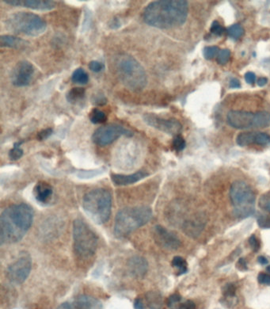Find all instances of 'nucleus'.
I'll return each mask as SVG.
<instances>
[{
	"label": "nucleus",
	"instance_id": "1",
	"mask_svg": "<svg viewBox=\"0 0 270 309\" xmlns=\"http://www.w3.org/2000/svg\"><path fill=\"white\" fill-rule=\"evenodd\" d=\"M189 5L185 0H160L151 2L143 13L148 25L167 29L178 27L186 21Z\"/></svg>",
	"mask_w": 270,
	"mask_h": 309
},
{
	"label": "nucleus",
	"instance_id": "2",
	"mask_svg": "<svg viewBox=\"0 0 270 309\" xmlns=\"http://www.w3.org/2000/svg\"><path fill=\"white\" fill-rule=\"evenodd\" d=\"M33 210L26 204H17L3 210L0 216V243H16L22 239L33 221Z\"/></svg>",
	"mask_w": 270,
	"mask_h": 309
},
{
	"label": "nucleus",
	"instance_id": "3",
	"mask_svg": "<svg viewBox=\"0 0 270 309\" xmlns=\"http://www.w3.org/2000/svg\"><path fill=\"white\" fill-rule=\"evenodd\" d=\"M152 217V210L148 206L127 207L116 214L114 223V234L118 238L127 237L133 231L149 222Z\"/></svg>",
	"mask_w": 270,
	"mask_h": 309
},
{
	"label": "nucleus",
	"instance_id": "4",
	"mask_svg": "<svg viewBox=\"0 0 270 309\" xmlns=\"http://www.w3.org/2000/svg\"><path fill=\"white\" fill-rule=\"evenodd\" d=\"M116 71L121 83L129 89L139 92L145 88L148 78L145 70L134 57L121 55L116 60Z\"/></svg>",
	"mask_w": 270,
	"mask_h": 309
},
{
	"label": "nucleus",
	"instance_id": "5",
	"mask_svg": "<svg viewBox=\"0 0 270 309\" xmlns=\"http://www.w3.org/2000/svg\"><path fill=\"white\" fill-rule=\"evenodd\" d=\"M83 207L87 215L94 222L105 224L110 219L111 214V193L101 188L90 191L83 197Z\"/></svg>",
	"mask_w": 270,
	"mask_h": 309
},
{
	"label": "nucleus",
	"instance_id": "6",
	"mask_svg": "<svg viewBox=\"0 0 270 309\" xmlns=\"http://www.w3.org/2000/svg\"><path fill=\"white\" fill-rule=\"evenodd\" d=\"M6 28L18 34L37 37L45 33L47 24L39 15L30 12H17L6 19Z\"/></svg>",
	"mask_w": 270,
	"mask_h": 309
},
{
	"label": "nucleus",
	"instance_id": "7",
	"mask_svg": "<svg viewBox=\"0 0 270 309\" xmlns=\"http://www.w3.org/2000/svg\"><path fill=\"white\" fill-rule=\"evenodd\" d=\"M230 197L235 207L233 214L235 217L247 218L254 214L255 194L248 183L236 181L231 185Z\"/></svg>",
	"mask_w": 270,
	"mask_h": 309
},
{
	"label": "nucleus",
	"instance_id": "8",
	"mask_svg": "<svg viewBox=\"0 0 270 309\" xmlns=\"http://www.w3.org/2000/svg\"><path fill=\"white\" fill-rule=\"evenodd\" d=\"M74 250L82 259H88L95 254L98 239L94 231L83 220L77 219L73 224Z\"/></svg>",
	"mask_w": 270,
	"mask_h": 309
},
{
	"label": "nucleus",
	"instance_id": "9",
	"mask_svg": "<svg viewBox=\"0 0 270 309\" xmlns=\"http://www.w3.org/2000/svg\"><path fill=\"white\" fill-rule=\"evenodd\" d=\"M229 125L236 129L266 128L270 125V114L267 111L254 113L243 110H231L227 114Z\"/></svg>",
	"mask_w": 270,
	"mask_h": 309
},
{
	"label": "nucleus",
	"instance_id": "10",
	"mask_svg": "<svg viewBox=\"0 0 270 309\" xmlns=\"http://www.w3.org/2000/svg\"><path fill=\"white\" fill-rule=\"evenodd\" d=\"M133 135L132 131L123 127L122 125L110 124L102 125L96 129L92 136V141L97 145L103 147L110 145L121 136L130 137Z\"/></svg>",
	"mask_w": 270,
	"mask_h": 309
},
{
	"label": "nucleus",
	"instance_id": "11",
	"mask_svg": "<svg viewBox=\"0 0 270 309\" xmlns=\"http://www.w3.org/2000/svg\"><path fill=\"white\" fill-rule=\"evenodd\" d=\"M31 269V259L24 255L6 269V278L12 284H22L27 279Z\"/></svg>",
	"mask_w": 270,
	"mask_h": 309
},
{
	"label": "nucleus",
	"instance_id": "12",
	"mask_svg": "<svg viewBox=\"0 0 270 309\" xmlns=\"http://www.w3.org/2000/svg\"><path fill=\"white\" fill-rule=\"evenodd\" d=\"M143 120L149 126L168 133L170 135H179L182 125L179 120L175 119H166L154 114H146L143 115Z\"/></svg>",
	"mask_w": 270,
	"mask_h": 309
},
{
	"label": "nucleus",
	"instance_id": "13",
	"mask_svg": "<svg viewBox=\"0 0 270 309\" xmlns=\"http://www.w3.org/2000/svg\"><path fill=\"white\" fill-rule=\"evenodd\" d=\"M35 73V68L27 60H22L13 69L11 82L15 87L29 86Z\"/></svg>",
	"mask_w": 270,
	"mask_h": 309
},
{
	"label": "nucleus",
	"instance_id": "14",
	"mask_svg": "<svg viewBox=\"0 0 270 309\" xmlns=\"http://www.w3.org/2000/svg\"><path fill=\"white\" fill-rule=\"evenodd\" d=\"M153 236L156 243L164 249L175 251L181 246L179 237L161 225L155 227Z\"/></svg>",
	"mask_w": 270,
	"mask_h": 309
},
{
	"label": "nucleus",
	"instance_id": "15",
	"mask_svg": "<svg viewBox=\"0 0 270 309\" xmlns=\"http://www.w3.org/2000/svg\"><path fill=\"white\" fill-rule=\"evenodd\" d=\"M6 4L22 6L36 11H51L56 7V2L49 0H5Z\"/></svg>",
	"mask_w": 270,
	"mask_h": 309
},
{
	"label": "nucleus",
	"instance_id": "16",
	"mask_svg": "<svg viewBox=\"0 0 270 309\" xmlns=\"http://www.w3.org/2000/svg\"><path fill=\"white\" fill-rule=\"evenodd\" d=\"M128 268L132 276L134 278H143L148 271V261L140 256H133L128 261Z\"/></svg>",
	"mask_w": 270,
	"mask_h": 309
},
{
	"label": "nucleus",
	"instance_id": "17",
	"mask_svg": "<svg viewBox=\"0 0 270 309\" xmlns=\"http://www.w3.org/2000/svg\"><path fill=\"white\" fill-rule=\"evenodd\" d=\"M148 175V173L144 172V171H138V172L128 174V175L111 174V179H112V183L117 185V186H127V185L137 183L139 181L146 178Z\"/></svg>",
	"mask_w": 270,
	"mask_h": 309
},
{
	"label": "nucleus",
	"instance_id": "18",
	"mask_svg": "<svg viewBox=\"0 0 270 309\" xmlns=\"http://www.w3.org/2000/svg\"><path fill=\"white\" fill-rule=\"evenodd\" d=\"M53 189L51 185L45 182H39L34 188V196L41 203H47L52 196Z\"/></svg>",
	"mask_w": 270,
	"mask_h": 309
},
{
	"label": "nucleus",
	"instance_id": "19",
	"mask_svg": "<svg viewBox=\"0 0 270 309\" xmlns=\"http://www.w3.org/2000/svg\"><path fill=\"white\" fill-rule=\"evenodd\" d=\"M76 309H102V304L95 297L88 295H80L75 301Z\"/></svg>",
	"mask_w": 270,
	"mask_h": 309
},
{
	"label": "nucleus",
	"instance_id": "20",
	"mask_svg": "<svg viewBox=\"0 0 270 309\" xmlns=\"http://www.w3.org/2000/svg\"><path fill=\"white\" fill-rule=\"evenodd\" d=\"M29 45V42L22 38H17L15 36L2 35L0 37V46L6 48L21 49Z\"/></svg>",
	"mask_w": 270,
	"mask_h": 309
},
{
	"label": "nucleus",
	"instance_id": "21",
	"mask_svg": "<svg viewBox=\"0 0 270 309\" xmlns=\"http://www.w3.org/2000/svg\"><path fill=\"white\" fill-rule=\"evenodd\" d=\"M146 305L149 309H162L163 299L157 291H150L145 294Z\"/></svg>",
	"mask_w": 270,
	"mask_h": 309
},
{
	"label": "nucleus",
	"instance_id": "22",
	"mask_svg": "<svg viewBox=\"0 0 270 309\" xmlns=\"http://www.w3.org/2000/svg\"><path fill=\"white\" fill-rule=\"evenodd\" d=\"M204 228V224L198 220H189L183 224V230L189 237H197Z\"/></svg>",
	"mask_w": 270,
	"mask_h": 309
},
{
	"label": "nucleus",
	"instance_id": "23",
	"mask_svg": "<svg viewBox=\"0 0 270 309\" xmlns=\"http://www.w3.org/2000/svg\"><path fill=\"white\" fill-rule=\"evenodd\" d=\"M86 90L83 87H74L67 93L66 98L68 102L71 104H76L81 102L85 98Z\"/></svg>",
	"mask_w": 270,
	"mask_h": 309
},
{
	"label": "nucleus",
	"instance_id": "24",
	"mask_svg": "<svg viewBox=\"0 0 270 309\" xmlns=\"http://www.w3.org/2000/svg\"><path fill=\"white\" fill-rule=\"evenodd\" d=\"M257 134L256 132H247V133H242L237 136L236 138V143L240 147H246L252 143H256L257 139Z\"/></svg>",
	"mask_w": 270,
	"mask_h": 309
},
{
	"label": "nucleus",
	"instance_id": "25",
	"mask_svg": "<svg viewBox=\"0 0 270 309\" xmlns=\"http://www.w3.org/2000/svg\"><path fill=\"white\" fill-rule=\"evenodd\" d=\"M71 80L73 83H77L80 85H85L89 82V75L84 69L79 68L73 72Z\"/></svg>",
	"mask_w": 270,
	"mask_h": 309
},
{
	"label": "nucleus",
	"instance_id": "26",
	"mask_svg": "<svg viewBox=\"0 0 270 309\" xmlns=\"http://www.w3.org/2000/svg\"><path fill=\"white\" fill-rule=\"evenodd\" d=\"M89 119L93 124H102L107 120L106 114L98 108H94L90 111Z\"/></svg>",
	"mask_w": 270,
	"mask_h": 309
},
{
	"label": "nucleus",
	"instance_id": "27",
	"mask_svg": "<svg viewBox=\"0 0 270 309\" xmlns=\"http://www.w3.org/2000/svg\"><path fill=\"white\" fill-rule=\"evenodd\" d=\"M227 35L233 40H238L244 34V29L240 24H233L226 29Z\"/></svg>",
	"mask_w": 270,
	"mask_h": 309
},
{
	"label": "nucleus",
	"instance_id": "28",
	"mask_svg": "<svg viewBox=\"0 0 270 309\" xmlns=\"http://www.w3.org/2000/svg\"><path fill=\"white\" fill-rule=\"evenodd\" d=\"M172 266L179 270L178 275H181L187 272V263L185 260L180 256H176L173 259Z\"/></svg>",
	"mask_w": 270,
	"mask_h": 309
},
{
	"label": "nucleus",
	"instance_id": "29",
	"mask_svg": "<svg viewBox=\"0 0 270 309\" xmlns=\"http://www.w3.org/2000/svg\"><path fill=\"white\" fill-rule=\"evenodd\" d=\"M22 141L21 142H18L14 144V147L12 149L10 150L9 152V157L12 161H16L19 160V159H21L22 156H23V150L22 149L20 146L22 143Z\"/></svg>",
	"mask_w": 270,
	"mask_h": 309
},
{
	"label": "nucleus",
	"instance_id": "30",
	"mask_svg": "<svg viewBox=\"0 0 270 309\" xmlns=\"http://www.w3.org/2000/svg\"><path fill=\"white\" fill-rule=\"evenodd\" d=\"M172 145L173 148L176 152H181L186 147V142H185L184 137L181 134H179V135L175 136V138L173 140Z\"/></svg>",
	"mask_w": 270,
	"mask_h": 309
},
{
	"label": "nucleus",
	"instance_id": "31",
	"mask_svg": "<svg viewBox=\"0 0 270 309\" xmlns=\"http://www.w3.org/2000/svg\"><path fill=\"white\" fill-rule=\"evenodd\" d=\"M220 51L221 50L217 46H208V47L204 48V51H203V54H204V58L206 60H212V59L215 58L216 56H218Z\"/></svg>",
	"mask_w": 270,
	"mask_h": 309
},
{
	"label": "nucleus",
	"instance_id": "32",
	"mask_svg": "<svg viewBox=\"0 0 270 309\" xmlns=\"http://www.w3.org/2000/svg\"><path fill=\"white\" fill-rule=\"evenodd\" d=\"M230 58H231V51L227 48L221 49L217 56V63L221 65H226Z\"/></svg>",
	"mask_w": 270,
	"mask_h": 309
},
{
	"label": "nucleus",
	"instance_id": "33",
	"mask_svg": "<svg viewBox=\"0 0 270 309\" xmlns=\"http://www.w3.org/2000/svg\"><path fill=\"white\" fill-rule=\"evenodd\" d=\"M256 143L261 146H270V136L268 135L267 133H258L257 139H256Z\"/></svg>",
	"mask_w": 270,
	"mask_h": 309
},
{
	"label": "nucleus",
	"instance_id": "34",
	"mask_svg": "<svg viewBox=\"0 0 270 309\" xmlns=\"http://www.w3.org/2000/svg\"><path fill=\"white\" fill-rule=\"evenodd\" d=\"M211 33H213L214 35L216 36H222L224 33L226 31V29L224 26L220 24V23L217 21H214L212 23V25H211Z\"/></svg>",
	"mask_w": 270,
	"mask_h": 309
},
{
	"label": "nucleus",
	"instance_id": "35",
	"mask_svg": "<svg viewBox=\"0 0 270 309\" xmlns=\"http://www.w3.org/2000/svg\"><path fill=\"white\" fill-rule=\"evenodd\" d=\"M258 205L262 210L270 213V195L269 194L262 195V197H260Z\"/></svg>",
	"mask_w": 270,
	"mask_h": 309
},
{
	"label": "nucleus",
	"instance_id": "36",
	"mask_svg": "<svg viewBox=\"0 0 270 309\" xmlns=\"http://www.w3.org/2000/svg\"><path fill=\"white\" fill-rule=\"evenodd\" d=\"M181 300V296L178 293H175V294H172L169 297L168 300H167V305L170 309H175V308L176 309Z\"/></svg>",
	"mask_w": 270,
	"mask_h": 309
},
{
	"label": "nucleus",
	"instance_id": "37",
	"mask_svg": "<svg viewBox=\"0 0 270 309\" xmlns=\"http://www.w3.org/2000/svg\"><path fill=\"white\" fill-rule=\"evenodd\" d=\"M235 293H236V287L235 285L226 284L224 288H223V294L226 297H235Z\"/></svg>",
	"mask_w": 270,
	"mask_h": 309
},
{
	"label": "nucleus",
	"instance_id": "38",
	"mask_svg": "<svg viewBox=\"0 0 270 309\" xmlns=\"http://www.w3.org/2000/svg\"><path fill=\"white\" fill-rule=\"evenodd\" d=\"M92 102L94 106H104L107 103V98L103 94H97L92 98Z\"/></svg>",
	"mask_w": 270,
	"mask_h": 309
},
{
	"label": "nucleus",
	"instance_id": "39",
	"mask_svg": "<svg viewBox=\"0 0 270 309\" xmlns=\"http://www.w3.org/2000/svg\"><path fill=\"white\" fill-rule=\"evenodd\" d=\"M105 66L102 63L97 61V60H93L91 62H90L89 69L94 71V72L98 73L102 71L104 69Z\"/></svg>",
	"mask_w": 270,
	"mask_h": 309
},
{
	"label": "nucleus",
	"instance_id": "40",
	"mask_svg": "<svg viewBox=\"0 0 270 309\" xmlns=\"http://www.w3.org/2000/svg\"><path fill=\"white\" fill-rule=\"evenodd\" d=\"M53 133V130L51 128H48V129H43V130L40 131L38 134V141H45V140L48 139L50 136L52 135Z\"/></svg>",
	"mask_w": 270,
	"mask_h": 309
},
{
	"label": "nucleus",
	"instance_id": "41",
	"mask_svg": "<svg viewBox=\"0 0 270 309\" xmlns=\"http://www.w3.org/2000/svg\"><path fill=\"white\" fill-rule=\"evenodd\" d=\"M249 244L251 247L252 250L254 251V252H257V251L259 250L260 248V244L258 243V239L256 238L255 236L254 235H252L250 236L249 238Z\"/></svg>",
	"mask_w": 270,
	"mask_h": 309
},
{
	"label": "nucleus",
	"instance_id": "42",
	"mask_svg": "<svg viewBox=\"0 0 270 309\" xmlns=\"http://www.w3.org/2000/svg\"><path fill=\"white\" fill-rule=\"evenodd\" d=\"M176 309H196V305L193 301L189 300V301L179 304L177 306Z\"/></svg>",
	"mask_w": 270,
	"mask_h": 309
},
{
	"label": "nucleus",
	"instance_id": "43",
	"mask_svg": "<svg viewBox=\"0 0 270 309\" xmlns=\"http://www.w3.org/2000/svg\"><path fill=\"white\" fill-rule=\"evenodd\" d=\"M258 281L260 284L270 285V275L269 274L260 273L258 277Z\"/></svg>",
	"mask_w": 270,
	"mask_h": 309
},
{
	"label": "nucleus",
	"instance_id": "44",
	"mask_svg": "<svg viewBox=\"0 0 270 309\" xmlns=\"http://www.w3.org/2000/svg\"><path fill=\"white\" fill-rule=\"evenodd\" d=\"M245 80L248 84H254L257 80V77L254 72L248 71L245 74Z\"/></svg>",
	"mask_w": 270,
	"mask_h": 309
},
{
	"label": "nucleus",
	"instance_id": "45",
	"mask_svg": "<svg viewBox=\"0 0 270 309\" xmlns=\"http://www.w3.org/2000/svg\"><path fill=\"white\" fill-rule=\"evenodd\" d=\"M258 222L261 228H270V218H260V219H258Z\"/></svg>",
	"mask_w": 270,
	"mask_h": 309
},
{
	"label": "nucleus",
	"instance_id": "46",
	"mask_svg": "<svg viewBox=\"0 0 270 309\" xmlns=\"http://www.w3.org/2000/svg\"><path fill=\"white\" fill-rule=\"evenodd\" d=\"M236 267L239 269V270H242V271H244V270H248V264H247V261L244 259H240L238 261L237 265H236Z\"/></svg>",
	"mask_w": 270,
	"mask_h": 309
},
{
	"label": "nucleus",
	"instance_id": "47",
	"mask_svg": "<svg viewBox=\"0 0 270 309\" xmlns=\"http://www.w3.org/2000/svg\"><path fill=\"white\" fill-rule=\"evenodd\" d=\"M230 87L231 88H240L241 87V83L239 81V79L236 78H232L230 81Z\"/></svg>",
	"mask_w": 270,
	"mask_h": 309
},
{
	"label": "nucleus",
	"instance_id": "48",
	"mask_svg": "<svg viewBox=\"0 0 270 309\" xmlns=\"http://www.w3.org/2000/svg\"><path fill=\"white\" fill-rule=\"evenodd\" d=\"M134 308L135 309H145V306H144V304H143L141 299H135V301H134Z\"/></svg>",
	"mask_w": 270,
	"mask_h": 309
},
{
	"label": "nucleus",
	"instance_id": "49",
	"mask_svg": "<svg viewBox=\"0 0 270 309\" xmlns=\"http://www.w3.org/2000/svg\"><path fill=\"white\" fill-rule=\"evenodd\" d=\"M267 83H268V79L266 78V77H261V78H259V79L257 80V84H258L259 87H263V86L266 85Z\"/></svg>",
	"mask_w": 270,
	"mask_h": 309
},
{
	"label": "nucleus",
	"instance_id": "50",
	"mask_svg": "<svg viewBox=\"0 0 270 309\" xmlns=\"http://www.w3.org/2000/svg\"><path fill=\"white\" fill-rule=\"evenodd\" d=\"M57 309H73V306L71 304L65 302V303H63L62 305H60Z\"/></svg>",
	"mask_w": 270,
	"mask_h": 309
},
{
	"label": "nucleus",
	"instance_id": "51",
	"mask_svg": "<svg viewBox=\"0 0 270 309\" xmlns=\"http://www.w3.org/2000/svg\"><path fill=\"white\" fill-rule=\"evenodd\" d=\"M258 261L261 265H266V264L269 263L268 260H267L265 256H260V257H258Z\"/></svg>",
	"mask_w": 270,
	"mask_h": 309
},
{
	"label": "nucleus",
	"instance_id": "52",
	"mask_svg": "<svg viewBox=\"0 0 270 309\" xmlns=\"http://www.w3.org/2000/svg\"><path fill=\"white\" fill-rule=\"evenodd\" d=\"M267 271L270 272V265L267 267Z\"/></svg>",
	"mask_w": 270,
	"mask_h": 309
}]
</instances>
